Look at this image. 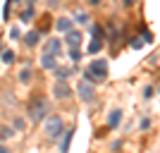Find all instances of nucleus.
Masks as SVG:
<instances>
[{
  "label": "nucleus",
  "mask_w": 160,
  "mask_h": 153,
  "mask_svg": "<svg viewBox=\"0 0 160 153\" xmlns=\"http://www.w3.org/2000/svg\"><path fill=\"white\" fill-rule=\"evenodd\" d=\"M46 115H48V100L43 96H36L29 103V117H31V122H41Z\"/></svg>",
  "instance_id": "f257e3e1"
},
{
  "label": "nucleus",
  "mask_w": 160,
  "mask_h": 153,
  "mask_svg": "<svg viewBox=\"0 0 160 153\" xmlns=\"http://www.w3.org/2000/svg\"><path fill=\"white\" fill-rule=\"evenodd\" d=\"M108 74V62L105 60H93L88 65V72H86V81L88 84H96V81H103Z\"/></svg>",
  "instance_id": "f03ea898"
},
{
  "label": "nucleus",
  "mask_w": 160,
  "mask_h": 153,
  "mask_svg": "<svg viewBox=\"0 0 160 153\" xmlns=\"http://www.w3.org/2000/svg\"><path fill=\"white\" fill-rule=\"evenodd\" d=\"M46 134H48V139H58V136L62 134V120H60V117H48Z\"/></svg>",
  "instance_id": "7ed1b4c3"
},
{
  "label": "nucleus",
  "mask_w": 160,
  "mask_h": 153,
  "mask_svg": "<svg viewBox=\"0 0 160 153\" xmlns=\"http://www.w3.org/2000/svg\"><path fill=\"white\" fill-rule=\"evenodd\" d=\"M77 91H79V98L81 100H93V86H91V84H86V81H81L79 86H77Z\"/></svg>",
  "instance_id": "20e7f679"
},
{
  "label": "nucleus",
  "mask_w": 160,
  "mask_h": 153,
  "mask_svg": "<svg viewBox=\"0 0 160 153\" xmlns=\"http://www.w3.org/2000/svg\"><path fill=\"white\" fill-rule=\"evenodd\" d=\"M53 93H55V98H69V86H67V81H58L53 86Z\"/></svg>",
  "instance_id": "39448f33"
},
{
  "label": "nucleus",
  "mask_w": 160,
  "mask_h": 153,
  "mask_svg": "<svg viewBox=\"0 0 160 153\" xmlns=\"http://www.w3.org/2000/svg\"><path fill=\"white\" fill-rule=\"evenodd\" d=\"M79 43H81V33L79 31H67V46L69 48H79Z\"/></svg>",
  "instance_id": "423d86ee"
},
{
  "label": "nucleus",
  "mask_w": 160,
  "mask_h": 153,
  "mask_svg": "<svg viewBox=\"0 0 160 153\" xmlns=\"http://www.w3.org/2000/svg\"><path fill=\"white\" fill-rule=\"evenodd\" d=\"M41 65H43V69H55V67H58V62H55V55L43 53V58H41Z\"/></svg>",
  "instance_id": "0eeeda50"
},
{
  "label": "nucleus",
  "mask_w": 160,
  "mask_h": 153,
  "mask_svg": "<svg viewBox=\"0 0 160 153\" xmlns=\"http://www.w3.org/2000/svg\"><path fill=\"white\" fill-rule=\"evenodd\" d=\"M55 27H58V31L67 33V31H72V19H67V17H62V19L55 22Z\"/></svg>",
  "instance_id": "6e6552de"
},
{
  "label": "nucleus",
  "mask_w": 160,
  "mask_h": 153,
  "mask_svg": "<svg viewBox=\"0 0 160 153\" xmlns=\"http://www.w3.org/2000/svg\"><path fill=\"white\" fill-rule=\"evenodd\" d=\"M46 53L48 55H58V53H60V41L50 38V41H48V46H46Z\"/></svg>",
  "instance_id": "1a4fd4ad"
},
{
  "label": "nucleus",
  "mask_w": 160,
  "mask_h": 153,
  "mask_svg": "<svg viewBox=\"0 0 160 153\" xmlns=\"http://www.w3.org/2000/svg\"><path fill=\"white\" fill-rule=\"evenodd\" d=\"M55 74H58V81H67V77L72 74L69 67H55Z\"/></svg>",
  "instance_id": "9d476101"
},
{
  "label": "nucleus",
  "mask_w": 160,
  "mask_h": 153,
  "mask_svg": "<svg viewBox=\"0 0 160 153\" xmlns=\"http://www.w3.org/2000/svg\"><path fill=\"white\" fill-rule=\"evenodd\" d=\"M38 31H29L27 36H24V43H27V46H36V43H38Z\"/></svg>",
  "instance_id": "9b49d317"
},
{
  "label": "nucleus",
  "mask_w": 160,
  "mask_h": 153,
  "mask_svg": "<svg viewBox=\"0 0 160 153\" xmlns=\"http://www.w3.org/2000/svg\"><path fill=\"white\" fill-rule=\"evenodd\" d=\"M120 117H122L120 110H112V113H110V120H108V125H110V127H117V125H120Z\"/></svg>",
  "instance_id": "f8f14e48"
},
{
  "label": "nucleus",
  "mask_w": 160,
  "mask_h": 153,
  "mask_svg": "<svg viewBox=\"0 0 160 153\" xmlns=\"http://www.w3.org/2000/svg\"><path fill=\"white\" fill-rule=\"evenodd\" d=\"M72 134H74V129H69V132L65 134V139H62V153L69 151V144H72Z\"/></svg>",
  "instance_id": "ddd939ff"
},
{
  "label": "nucleus",
  "mask_w": 160,
  "mask_h": 153,
  "mask_svg": "<svg viewBox=\"0 0 160 153\" xmlns=\"http://www.w3.org/2000/svg\"><path fill=\"white\" fill-rule=\"evenodd\" d=\"M29 79H31V69H29V67H24V69L19 72V81H22V84H27Z\"/></svg>",
  "instance_id": "4468645a"
},
{
  "label": "nucleus",
  "mask_w": 160,
  "mask_h": 153,
  "mask_svg": "<svg viewBox=\"0 0 160 153\" xmlns=\"http://www.w3.org/2000/svg\"><path fill=\"white\" fill-rule=\"evenodd\" d=\"M100 46H103V43H100V38H93V41H91V46H88V50H91V53H98Z\"/></svg>",
  "instance_id": "2eb2a0df"
},
{
  "label": "nucleus",
  "mask_w": 160,
  "mask_h": 153,
  "mask_svg": "<svg viewBox=\"0 0 160 153\" xmlns=\"http://www.w3.org/2000/svg\"><path fill=\"white\" fill-rule=\"evenodd\" d=\"M2 62H7V65L14 62V53H12V50H5V53H2Z\"/></svg>",
  "instance_id": "dca6fc26"
},
{
  "label": "nucleus",
  "mask_w": 160,
  "mask_h": 153,
  "mask_svg": "<svg viewBox=\"0 0 160 153\" xmlns=\"http://www.w3.org/2000/svg\"><path fill=\"white\" fill-rule=\"evenodd\" d=\"M31 19H33V10H31V7H29L27 12H22V22H27V24H29V22H31Z\"/></svg>",
  "instance_id": "f3484780"
},
{
  "label": "nucleus",
  "mask_w": 160,
  "mask_h": 153,
  "mask_svg": "<svg viewBox=\"0 0 160 153\" xmlns=\"http://www.w3.org/2000/svg\"><path fill=\"white\" fill-rule=\"evenodd\" d=\"M69 58H72V62H79L81 60V53L77 50V48H72V50H69Z\"/></svg>",
  "instance_id": "a211bd4d"
},
{
  "label": "nucleus",
  "mask_w": 160,
  "mask_h": 153,
  "mask_svg": "<svg viewBox=\"0 0 160 153\" xmlns=\"http://www.w3.org/2000/svg\"><path fill=\"white\" fill-rule=\"evenodd\" d=\"M10 136H12V129L2 127V129H0V139H10Z\"/></svg>",
  "instance_id": "6ab92c4d"
},
{
  "label": "nucleus",
  "mask_w": 160,
  "mask_h": 153,
  "mask_svg": "<svg viewBox=\"0 0 160 153\" xmlns=\"http://www.w3.org/2000/svg\"><path fill=\"white\" fill-rule=\"evenodd\" d=\"M143 43H146V41L139 36V38H134V41H132V48H143Z\"/></svg>",
  "instance_id": "aec40b11"
},
{
  "label": "nucleus",
  "mask_w": 160,
  "mask_h": 153,
  "mask_svg": "<svg viewBox=\"0 0 160 153\" xmlns=\"http://www.w3.org/2000/svg\"><path fill=\"white\" fill-rule=\"evenodd\" d=\"M77 22H79V24H86V22H88V14L79 12V14H77Z\"/></svg>",
  "instance_id": "412c9836"
},
{
  "label": "nucleus",
  "mask_w": 160,
  "mask_h": 153,
  "mask_svg": "<svg viewBox=\"0 0 160 153\" xmlns=\"http://www.w3.org/2000/svg\"><path fill=\"white\" fill-rule=\"evenodd\" d=\"M151 96H153V89L146 86V89H143V98H151Z\"/></svg>",
  "instance_id": "4be33fe9"
},
{
  "label": "nucleus",
  "mask_w": 160,
  "mask_h": 153,
  "mask_svg": "<svg viewBox=\"0 0 160 153\" xmlns=\"http://www.w3.org/2000/svg\"><path fill=\"white\" fill-rule=\"evenodd\" d=\"M122 3H124V5H134V0H122Z\"/></svg>",
  "instance_id": "5701e85b"
},
{
  "label": "nucleus",
  "mask_w": 160,
  "mask_h": 153,
  "mask_svg": "<svg viewBox=\"0 0 160 153\" xmlns=\"http://www.w3.org/2000/svg\"><path fill=\"white\" fill-rule=\"evenodd\" d=\"M0 153H10V151H7V148H5V146H0Z\"/></svg>",
  "instance_id": "b1692460"
},
{
  "label": "nucleus",
  "mask_w": 160,
  "mask_h": 153,
  "mask_svg": "<svg viewBox=\"0 0 160 153\" xmlns=\"http://www.w3.org/2000/svg\"><path fill=\"white\" fill-rule=\"evenodd\" d=\"M88 3H91V5H98V3H100V0H88Z\"/></svg>",
  "instance_id": "393cba45"
},
{
  "label": "nucleus",
  "mask_w": 160,
  "mask_h": 153,
  "mask_svg": "<svg viewBox=\"0 0 160 153\" xmlns=\"http://www.w3.org/2000/svg\"><path fill=\"white\" fill-rule=\"evenodd\" d=\"M29 3H36V0H29Z\"/></svg>",
  "instance_id": "a878e982"
}]
</instances>
